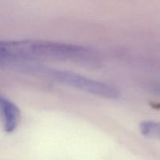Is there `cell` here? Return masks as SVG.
<instances>
[{
  "label": "cell",
  "mask_w": 160,
  "mask_h": 160,
  "mask_svg": "<svg viewBox=\"0 0 160 160\" xmlns=\"http://www.w3.org/2000/svg\"><path fill=\"white\" fill-rule=\"evenodd\" d=\"M0 116L4 130L11 133L16 130L20 122V110L14 103L0 95Z\"/></svg>",
  "instance_id": "277c9868"
},
{
  "label": "cell",
  "mask_w": 160,
  "mask_h": 160,
  "mask_svg": "<svg viewBox=\"0 0 160 160\" xmlns=\"http://www.w3.org/2000/svg\"><path fill=\"white\" fill-rule=\"evenodd\" d=\"M48 74L52 79L61 84L102 98H117L120 94L113 86L73 72L52 70L48 71Z\"/></svg>",
  "instance_id": "7a4b0ae2"
},
{
  "label": "cell",
  "mask_w": 160,
  "mask_h": 160,
  "mask_svg": "<svg viewBox=\"0 0 160 160\" xmlns=\"http://www.w3.org/2000/svg\"><path fill=\"white\" fill-rule=\"evenodd\" d=\"M140 130L145 136L160 139V122L144 121L140 124Z\"/></svg>",
  "instance_id": "5b68a950"
},
{
  "label": "cell",
  "mask_w": 160,
  "mask_h": 160,
  "mask_svg": "<svg viewBox=\"0 0 160 160\" xmlns=\"http://www.w3.org/2000/svg\"><path fill=\"white\" fill-rule=\"evenodd\" d=\"M26 60L22 42L0 41V67H6Z\"/></svg>",
  "instance_id": "3957f363"
},
{
  "label": "cell",
  "mask_w": 160,
  "mask_h": 160,
  "mask_svg": "<svg viewBox=\"0 0 160 160\" xmlns=\"http://www.w3.org/2000/svg\"><path fill=\"white\" fill-rule=\"evenodd\" d=\"M29 59L34 58L67 60L81 64L95 62L93 52L84 47L48 41H26Z\"/></svg>",
  "instance_id": "6da1fadb"
}]
</instances>
